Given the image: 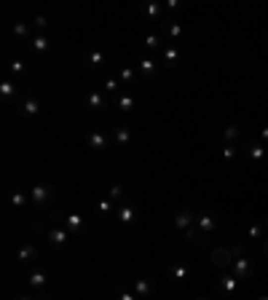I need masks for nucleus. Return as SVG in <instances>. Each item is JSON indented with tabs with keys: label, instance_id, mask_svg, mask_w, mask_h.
Instances as JSON below:
<instances>
[{
	"label": "nucleus",
	"instance_id": "1",
	"mask_svg": "<svg viewBox=\"0 0 268 300\" xmlns=\"http://www.w3.org/2000/svg\"><path fill=\"white\" fill-rule=\"evenodd\" d=\"M54 198H56V188H54V185L38 182L35 188L30 190V201L35 204V206H51V204H54Z\"/></svg>",
	"mask_w": 268,
	"mask_h": 300
},
{
	"label": "nucleus",
	"instance_id": "2",
	"mask_svg": "<svg viewBox=\"0 0 268 300\" xmlns=\"http://www.w3.org/2000/svg\"><path fill=\"white\" fill-rule=\"evenodd\" d=\"M209 260H212V265L220 268V271H225V268L233 265V255H231V249H225V246H212V249H209Z\"/></svg>",
	"mask_w": 268,
	"mask_h": 300
},
{
	"label": "nucleus",
	"instance_id": "3",
	"mask_svg": "<svg viewBox=\"0 0 268 300\" xmlns=\"http://www.w3.org/2000/svg\"><path fill=\"white\" fill-rule=\"evenodd\" d=\"M159 32H161V38H164L166 43L169 41H180V38H182V27L174 22V19H161V22H159Z\"/></svg>",
	"mask_w": 268,
	"mask_h": 300
},
{
	"label": "nucleus",
	"instance_id": "4",
	"mask_svg": "<svg viewBox=\"0 0 268 300\" xmlns=\"http://www.w3.org/2000/svg\"><path fill=\"white\" fill-rule=\"evenodd\" d=\"M185 239H188V241H191L193 246H199V249H209V239H212V236H209V233H204V231L199 228V225L193 223L191 228L185 231Z\"/></svg>",
	"mask_w": 268,
	"mask_h": 300
},
{
	"label": "nucleus",
	"instance_id": "5",
	"mask_svg": "<svg viewBox=\"0 0 268 300\" xmlns=\"http://www.w3.org/2000/svg\"><path fill=\"white\" fill-rule=\"evenodd\" d=\"M217 290H220V295L233 298V295H236V290H239V279L233 276V273H220V276H217Z\"/></svg>",
	"mask_w": 268,
	"mask_h": 300
},
{
	"label": "nucleus",
	"instance_id": "6",
	"mask_svg": "<svg viewBox=\"0 0 268 300\" xmlns=\"http://www.w3.org/2000/svg\"><path fill=\"white\" fill-rule=\"evenodd\" d=\"M231 273L236 279H247V276H252V273H255V263L250 257H236V260H233V265H231Z\"/></svg>",
	"mask_w": 268,
	"mask_h": 300
},
{
	"label": "nucleus",
	"instance_id": "7",
	"mask_svg": "<svg viewBox=\"0 0 268 300\" xmlns=\"http://www.w3.org/2000/svg\"><path fill=\"white\" fill-rule=\"evenodd\" d=\"M140 14L150 19V22H161L166 14V5H161V3H145V5H140Z\"/></svg>",
	"mask_w": 268,
	"mask_h": 300
},
{
	"label": "nucleus",
	"instance_id": "8",
	"mask_svg": "<svg viewBox=\"0 0 268 300\" xmlns=\"http://www.w3.org/2000/svg\"><path fill=\"white\" fill-rule=\"evenodd\" d=\"M49 244L51 246H56V249H62V246H67V241H70V233L64 231V228H56V225H51V231H49Z\"/></svg>",
	"mask_w": 268,
	"mask_h": 300
},
{
	"label": "nucleus",
	"instance_id": "9",
	"mask_svg": "<svg viewBox=\"0 0 268 300\" xmlns=\"http://www.w3.org/2000/svg\"><path fill=\"white\" fill-rule=\"evenodd\" d=\"M19 113H22L24 118H38V116H41V102H38L35 97L22 99V105H19Z\"/></svg>",
	"mask_w": 268,
	"mask_h": 300
},
{
	"label": "nucleus",
	"instance_id": "10",
	"mask_svg": "<svg viewBox=\"0 0 268 300\" xmlns=\"http://www.w3.org/2000/svg\"><path fill=\"white\" fill-rule=\"evenodd\" d=\"M115 217H118V223L121 225H132L134 220H137V209L129 201H121V206H118V212H115Z\"/></svg>",
	"mask_w": 268,
	"mask_h": 300
},
{
	"label": "nucleus",
	"instance_id": "11",
	"mask_svg": "<svg viewBox=\"0 0 268 300\" xmlns=\"http://www.w3.org/2000/svg\"><path fill=\"white\" fill-rule=\"evenodd\" d=\"M193 223H196V217H193L191 209H177V212H174V225H177V231L185 233Z\"/></svg>",
	"mask_w": 268,
	"mask_h": 300
},
{
	"label": "nucleus",
	"instance_id": "12",
	"mask_svg": "<svg viewBox=\"0 0 268 300\" xmlns=\"http://www.w3.org/2000/svg\"><path fill=\"white\" fill-rule=\"evenodd\" d=\"M64 231L70 233V236H75V233H81L83 231V217L81 215H64Z\"/></svg>",
	"mask_w": 268,
	"mask_h": 300
},
{
	"label": "nucleus",
	"instance_id": "13",
	"mask_svg": "<svg viewBox=\"0 0 268 300\" xmlns=\"http://www.w3.org/2000/svg\"><path fill=\"white\" fill-rule=\"evenodd\" d=\"M196 225H199L204 233H212L214 228H217V217L212 215V212H201L199 215V220H196Z\"/></svg>",
	"mask_w": 268,
	"mask_h": 300
},
{
	"label": "nucleus",
	"instance_id": "14",
	"mask_svg": "<svg viewBox=\"0 0 268 300\" xmlns=\"http://www.w3.org/2000/svg\"><path fill=\"white\" fill-rule=\"evenodd\" d=\"M244 156L250 158V161H263L266 158V148L258 142H244Z\"/></svg>",
	"mask_w": 268,
	"mask_h": 300
},
{
	"label": "nucleus",
	"instance_id": "15",
	"mask_svg": "<svg viewBox=\"0 0 268 300\" xmlns=\"http://www.w3.org/2000/svg\"><path fill=\"white\" fill-rule=\"evenodd\" d=\"M134 295L140 300H148L150 295H153V282H150V279H137L134 282Z\"/></svg>",
	"mask_w": 268,
	"mask_h": 300
},
{
	"label": "nucleus",
	"instance_id": "16",
	"mask_svg": "<svg viewBox=\"0 0 268 300\" xmlns=\"http://www.w3.org/2000/svg\"><path fill=\"white\" fill-rule=\"evenodd\" d=\"M86 108H89V110H105V108H107V99H105L102 91H89Z\"/></svg>",
	"mask_w": 268,
	"mask_h": 300
},
{
	"label": "nucleus",
	"instance_id": "17",
	"mask_svg": "<svg viewBox=\"0 0 268 300\" xmlns=\"http://www.w3.org/2000/svg\"><path fill=\"white\" fill-rule=\"evenodd\" d=\"M188 271H191V265H188V263H174V265H169L166 279H172V282H180V279L188 276Z\"/></svg>",
	"mask_w": 268,
	"mask_h": 300
},
{
	"label": "nucleus",
	"instance_id": "18",
	"mask_svg": "<svg viewBox=\"0 0 268 300\" xmlns=\"http://www.w3.org/2000/svg\"><path fill=\"white\" fill-rule=\"evenodd\" d=\"M89 148L91 150H107V137H105V131H91L89 134Z\"/></svg>",
	"mask_w": 268,
	"mask_h": 300
},
{
	"label": "nucleus",
	"instance_id": "19",
	"mask_svg": "<svg viewBox=\"0 0 268 300\" xmlns=\"http://www.w3.org/2000/svg\"><path fill=\"white\" fill-rule=\"evenodd\" d=\"M164 64H166V67H177V64H180V49H177V46L166 43V49H164Z\"/></svg>",
	"mask_w": 268,
	"mask_h": 300
},
{
	"label": "nucleus",
	"instance_id": "20",
	"mask_svg": "<svg viewBox=\"0 0 268 300\" xmlns=\"http://www.w3.org/2000/svg\"><path fill=\"white\" fill-rule=\"evenodd\" d=\"M113 137H115V142H118L121 148L132 145V129H129V126H115V129H113Z\"/></svg>",
	"mask_w": 268,
	"mask_h": 300
},
{
	"label": "nucleus",
	"instance_id": "21",
	"mask_svg": "<svg viewBox=\"0 0 268 300\" xmlns=\"http://www.w3.org/2000/svg\"><path fill=\"white\" fill-rule=\"evenodd\" d=\"M16 94H19V86L14 81H3V83H0V97H3V102L16 99Z\"/></svg>",
	"mask_w": 268,
	"mask_h": 300
},
{
	"label": "nucleus",
	"instance_id": "22",
	"mask_svg": "<svg viewBox=\"0 0 268 300\" xmlns=\"http://www.w3.org/2000/svg\"><path fill=\"white\" fill-rule=\"evenodd\" d=\"M16 257L22 260V263H32V260H38V246H35V244H24V246H19Z\"/></svg>",
	"mask_w": 268,
	"mask_h": 300
},
{
	"label": "nucleus",
	"instance_id": "23",
	"mask_svg": "<svg viewBox=\"0 0 268 300\" xmlns=\"http://www.w3.org/2000/svg\"><path fill=\"white\" fill-rule=\"evenodd\" d=\"M156 67H159V64H156L153 59H142L140 62V75L145 78V81H150V78L156 75Z\"/></svg>",
	"mask_w": 268,
	"mask_h": 300
},
{
	"label": "nucleus",
	"instance_id": "24",
	"mask_svg": "<svg viewBox=\"0 0 268 300\" xmlns=\"http://www.w3.org/2000/svg\"><path fill=\"white\" fill-rule=\"evenodd\" d=\"M49 49H51V43H49V38H46V35L32 38V51H35V54H46Z\"/></svg>",
	"mask_w": 268,
	"mask_h": 300
},
{
	"label": "nucleus",
	"instance_id": "25",
	"mask_svg": "<svg viewBox=\"0 0 268 300\" xmlns=\"http://www.w3.org/2000/svg\"><path fill=\"white\" fill-rule=\"evenodd\" d=\"M118 83L121 86H134V81H137V75H134V70L132 67H123V70H118Z\"/></svg>",
	"mask_w": 268,
	"mask_h": 300
},
{
	"label": "nucleus",
	"instance_id": "26",
	"mask_svg": "<svg viewBox=\"0 0 268 300\" xmlns=\"http://www.w3.org/2000/svg\"><path fill=\"white\" fill-rule=\"evenodd\" d=\"M115 105H118V108H121L123 113H129V110L134 108V97L129 94V91H123V94H118V97H115Z\"/></svg>",
	"mask_w": 268,
	"mask_h": 300
},
{
	"label": "nucleus",
	"instance_id": "27",
	"mask_svg": "<svg viewBox=\"0 0 268 300\" xmlns=\"http://www.w3.org/2000/svg\"><path fill=\"white\" fill-rule=\"evenodd\" d=\"M46 282H49V279H46L43 271H32L30 273V287H32V290H43Z\"/></svg>",
	"mask_w": 268,
	"mask_h": 300
},
{
	"label": "nucleus",
	"instance_id": "28",
	"mask_svg": "<svg viewBox=\"0 0 268 300\" xmlns=\"http://www.w3.org/2000/svg\"><path fill=\"white\" fill-rule=\"evenodd\" d=\"M107 198H110V201H126V193H123V185H121V182H113V185H110Z\"/></svg>",
	"mask_w": 268,
	"mask_h": 300
},
{
	"label": "nucleus",
	"instance_id": "29",
	"mask_svg": "<svg viewBox=\"0 0 268 300\" xmlns=\"http://www.w3.org/2000/svg\"><path fill=\"white\" fill-rule=\"evenodd\" d=\"M161 43H166L164 38H161V32H150V35H145V49H159Z\"/></svg>",
	"mask_w": 268,
	"mask_h": 300
},
{
	"label": "nucleus",
	"instance_id": "30",
	"mask_svg": "<svg viewBox=\"0 0 268 300\" xmlns=\"http://www.w3.org/2000/svg\"><path fill=\"white\" fill-rule=\"evenodd\" d=\"M86 64H89L91 70L100 67V64H105V54H102V51H91V54L86 57Z\"/></svg>",
	"mask_w": 268,
	"mask_h": 300
},
{
	"label": "nucleus",
	"instance_id": "31",
	"mask_svg": "<svg viewBox=\"0 0 268 300\" xmlns=\"http://www.w3.org/2000/svg\"><path fill=\"white\" fill-rule=\"evenodd\" d=\"M27 193H22V190H16V193H11V204L16 206V209H24V206H27Z\"/></svg>",
	"mask_w": 268,
	"mask_h": 300
},
{
	"label": "nucleus",
	"instance_id": "32",
	"mask_svg": "<svg viewBox=\"0 0 268 300\" xmlns=\"http://www.w3.org/2000/svg\"><path fill=\"white\" fill-rule=\"evenodd\" d=\"M236 137H239V126L236 123H231V126H225V129H223V139H228L231 145H233V139H236Z\"/></svg>",
	"mask_w": 268,
	"mask_h": 300
},
{
	"label": "nucleus",
	"instance_id": "33",
	"mask_svg": "<svg viewBox=\"0 0 268 300\" xmlns=\"http://www.w3.org/2000/svg\"><path fill=\"white\" fill-rule=\"evenodd\" d=\"M30 228H32V231H35V233H38V236H49V231H51V228H49V225H46V223H43V220H35V223H32V225H30Z\"/></svg>",
	"mask_w": 268,
	"mask_h": 300
},
{
	"label": "nucleus",
	"instance_id": "34",
	"mask_svg": "<svg viewBox=\"0 0 268 300\" xmlns=\"http://www.w3.org/2000/svg\"><path fill=\"white\" fill-rule=\"evenodd\" d=\"M97 212H100V215H110V212H113V201H110V198L97 201Z\"/></svg>",
	"mask_w": 268,
	"mask_h": 300
},
{
	"label": "nucleus",
	"instance_id": "35",
	"mask_svg": "<svg viewBox=\"0 0 268 300\" xmlns=\"http://www.w3.org/2000/svg\"><path fill=\"white\" fill-rule=\"evenodd\" d=\"M8 72H11V75H24V62H19V59H14V62H11L8 64Z\"/></svg>",
	"mask_w": 268,
	"mask_h": 300
},
{
	"label": "nucleus",
	"instance_id": "36",
	"mask_svg": "<svg viewBox=\"0 0 268 300\" xmlns=\"http://www.w3.org/2000/svg\"><path fill=\"white\" fill-rule=\"evenodd\" d=\"M250 239H252V241H260V239H263V225H260V223L250 225Z\"/></svg>",
	"mask_w": 268,
	"mask_h": 300
},
{
	"label": "nucleus",
	"instance_id": "37",
	"mask_svg": "<svg viewBox=\"0 0 268 300\" xmlns=\"http://www.w3.org/2000/svg\"><path fill=\"white\" fill-rule=\"evenodd\" d=\"M121 89V83H118V78H107L105 81V91H110V94H115V91Z\"/></svg>",
	"mask_w": 268,
	"mask_h": 300
},
{
	"label": "nucleus",
	"instance_id": "38",
	"mask_svg": "<svg viewBox=\"0 0 268 300\" xmlns=\"http://www.w3.org/2000/svg\"><path fill=\"white\" fill-rule=\"evenodd\" d=\"M14 38H27V24H24V22L14 24Z\"/></svg>",
	"mask_w": 268,
	"mask_h": 300
},
{
	"label": "nucleus",
	"instance_id": "39",
	"mask_svg": "<svg viewBox=\"0 0 268 300\" xmlns=\"http://www.w3.org/2000/svg\"><path fill=\"white\" fill-rule=\"evenodd\" d=\"M223 158H225V161H233V158H236V148H233V145H225V148H223Z\"/></svg>",
	"mask_w": 268,
	"mask_h": 300
},
{
	"label": "nucleus",
	"instance_id": "40",
	"mask_svg": "<svg viewBox=\"0 0 268 300\" xmlns=\"http://www.w3.org/2000/svg\"><path fill=\"white\" fill-rule=\"evenodd\" d=\"M231 255H233V260H236V257H244V246H241V244H233L231 246Z\"/></svg>",
	"mask_w": 268,
	"mask_h": 300
},
{
	"label": "nucleus",
	"instance_id": "41",
	"mask_svg": "<svg viewBox=\"0 0 268 300\" xmlns=\"http://www.w3.org/2000/svg\"><path fill=\"white\" fill-rule=\"evenodd\" d=\"M32 24H35L38 30H43V27H46V24H49V22H46V16L41 14V16H35V22H32Z\"/></svg>",
	"mask_w": 268,
	"mask_h": 300
},
{
	"label": "nucleus",
	"instance_id": "42",
	"mask_svg": "<svg viewBox=\"0 0 268 300\" xmlns=\"http://www.w3.org/2000/svg\"><path fill=\"white\" fill-rule=\"evenodd\" d=\"M118 300H140V298H137L134 292H123V295H121Z\"/></svg>",
	"mask_w": 268,
	"mask_h": 300
},
{
	"label": "nucleus",
	"instance_id": "43",
	"mask_svg": "<svg viewBox=\"0 0 268 300\" xmlns=\"http://www.w3.org/2000/svg\"><path fill=\"white\" fill-rule=\"evenodd\" d=\"M260 137H263L266 142H268V126H266V129H260Z\"/></svg>",
	"mask_w": 268,
	"mask_h": 300
},
{
	"label": "nucleus",
	"instance_id": "44",
	"mask_svg": "<svg viewBox=\"0 0 268 300\" xmlns=\"http://www.w3.org/2000/svg\"><path fill=\"white\" fill-rule=\"evenodd\" d=\"M263 255L268 257V239H266V241H263Z\"/></svg>",
	"mask_w": 268,
	"mask_h": 300
},
{
	"label": "nucleus",
	"instance_id": "45",
	"mask_svg": "<svg viewBox=\"0 0 268 300\" xmlns=\"http://www.w3.org/2000/svg\"><path fill=\"white\" fill-rule=\"evenodd\" d=\"M16 300H32V298H27V295H19Z\"/></svg>",
	"mask_w": 268,
	"mask_h": 300
},
{
	"label": "nucleus",
	"instance_id": "46",
	"mask_svg": "<svg viewBox=\"0 0 268 300\" xmlns=\"http://www.w3.org/2000/svg\"><path fill=\"white\" fill-rule=\"evenodd\" d=\"M196 300H207V298H196Z\"/></svg>",
	"mask_w": 268,
	"mask_h": 300
},
{
	"label": "nucleus",
	"instance_id": "47",
	"mask_svg": "<svg viewBox=\"0 0 268 300\" xmlns=\"http://www.w3.org/2000/svg\"><path fill=\"white\" fill-rule=\"evenodd\" d=\"M258 300H268V298H258Z\"/></svg>",
	"mask_w": 268,
	"mask_h": 300
},
{
	"label": "nucleus",
	"instance_id": "48",
	"mask_svg": "<svg viewBox=\"0 0 268 300\" xmlns=\"http://www.w3.org/2000/svg\"><path fill=\"white\" fill-rule=\"evenodd\" d=\"M266 228H268V220H266Z\"/></svg>",
	"mask_w": 268,
	"mask_h": 300
},
{
	"label": "nucleus",
	"instance_id": "49",
	"mask_svg": "<svg viewBox=\"0 0 268 300\" xmlns=\"http://www.w3.org/2000/svg\"><path fill=\"white\" fill-rule=\"evenodd\" d=\"M169 300H172V298H169Z\"/></svg>",
	"mask_w": 268,
	"mask_h": 300
}]
</instances>
